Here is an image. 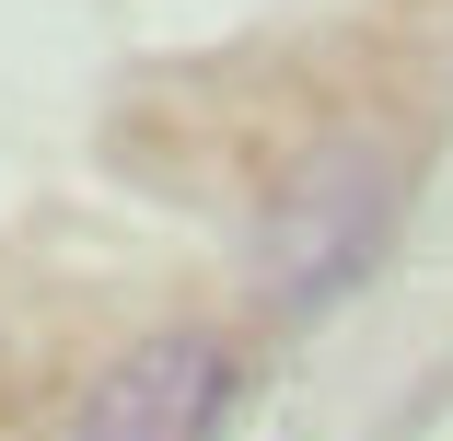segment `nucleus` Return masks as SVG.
<instances>
[{
    "mask_svg": "<svg viewBox=\"0 0 453 441\" xmlns=\"http://www.w3.org/2000/svg\"><path fill=\"white\" fill-rule=\"evenodd\" d=\"M384 232H395V186H384V163H372V151H326L303 186H291V209L267 221L256 279H267V302H280V314H314V302H337L349 279H372Z\"/></svg>",
    "mask_w": 453,
    "mask_h": 441,
    "instance_id": "f257e3e1",
    "label": "nucleus"
},
{
    "mask_svg": "<svg viewBox=\"0 0 453 441\" xmlns=\"http://www.w3.org/2000/svg\"><path fill=\"white\" fill-rule=\"evenodd\" d=\"M221 407H233V348L210 325H151L81 384L70 441H210Z\"/></svg>",
    "mask_w": 453,
    "mask_h": 441,
    "instance_id": "f03ea898",
    "label": "nucleus"
}]
</instances>
